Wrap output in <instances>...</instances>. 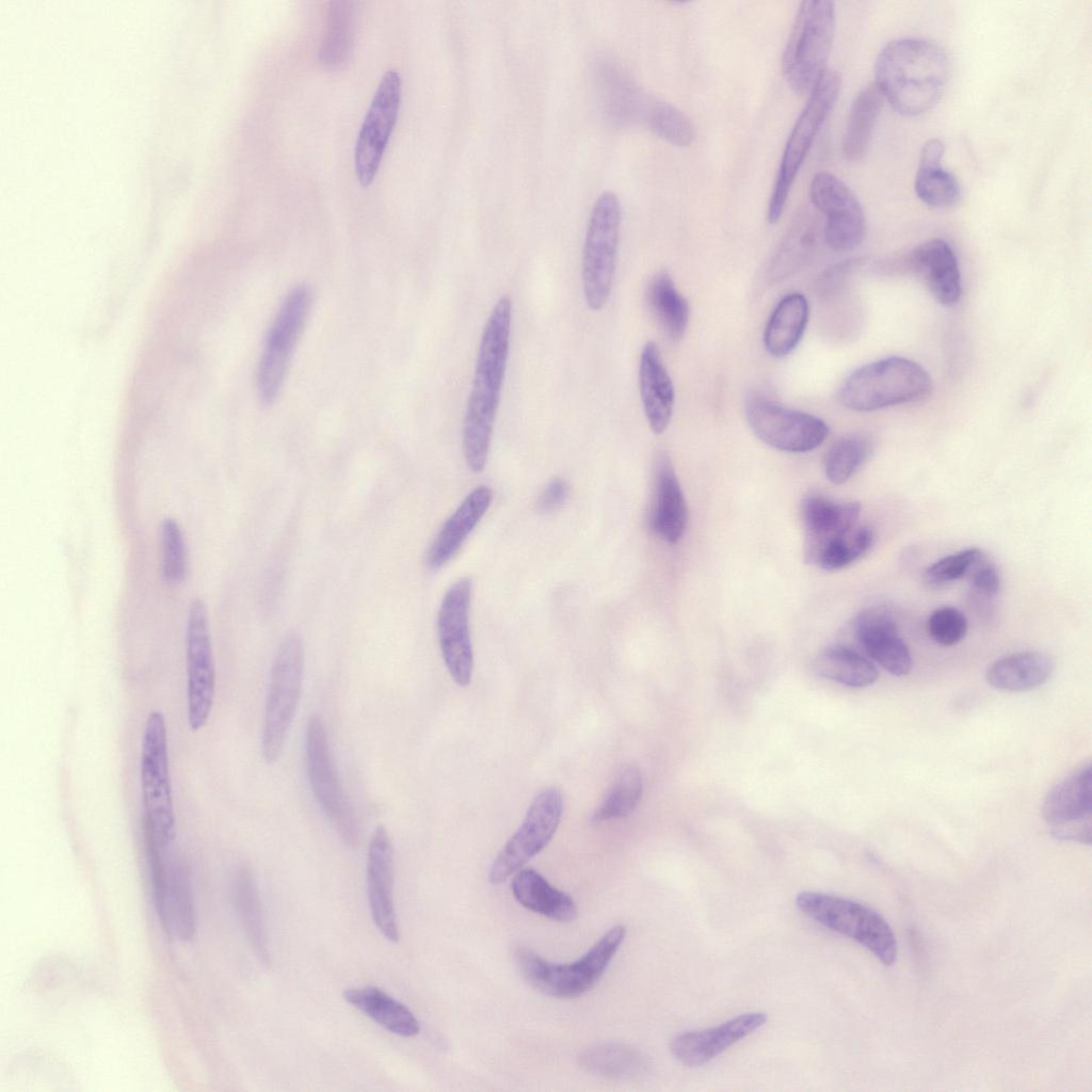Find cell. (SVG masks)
<instances>
[{
	"label": "cell",
	"mask_w": 1092,
	"mask_h": 1092,
	"mask_svg": "<svg viewBox=\"0 0 1092 1092\" xmlns=\"http://www.w3.org/2000/svg\"><path fill=\"white\" fill-rule=\"evenodd\" d=\"M767 1021V1013L761 1011L743 1013L716 1027L679 1033L672 1039L670 1049L684 1065L700 1066L758 1030Z\"/></svg>",
	"instance_id": "cell-21"
},
{
	"label": "cell",
	"mask_w": 1092,
	"mask_h": 1092,
	"mask_svg": "<svg viewBox=\"0 0 1092 1092\" xmlns=\"http://www.w3.org/2000/svg\"><path fill=\"white\" fill-rule=\"evenodd\" d=\"M578 1060L588 1073L609 1079L632 1078L647 1066L645 1057L638 1049L616 1042L589 1046L580 1053Z\"/></svg>",
	"instance_id": "cell-38"
},
{
	"label": "cell",
	"mask_w": 1092,
	"mask_h": 1092,
	"mask_svg": "<svg viewBox=\"0 0 1092 1092\" xmlns=\"http://www.w3.org/2000/svg\"><path fill=\"white\" fill-rule=\"evenodd\" d=\"M873 542L874 534L869 527L854 526L823 549L816 565L826 571L846 567L864 556Z\"/></svg>",
	"instance_id": "cell-44"
},
{
	"label": "cell",
	"mask_w": 1092,
	"mask_h": 1092,
	"mask_svg": "<svg viewBox=\"0 0 1092 1092\" xmlns=\"http://www.w3.org/2000/svg\"><path fill=\"white\" fill-rule=\"evenodd\" d=\"M835 28L833 1L801 2L782 57L784 79L796 94L810 93L826 69Z\"/></svg>",
	"instance_id": "cell-4"
},
{
	"label": "cell",
	"mask_w": 1092,
	"mask_h": 1092,
	"mask_svg": "<svg viewBox=\"0 0 1092 1092\" xmlns=\"http://www.w3.org/2000/svg\"><path fill=\"white\" fill-rule=\"evenodd\" d=\"M813 668L822 677L854 688L872 685L879 676L873 662L846 645L823 648L816 656Z\"/></svg>",
	"instance_id": "cell-37"
},
{
	"label": "cell",
	"mask_w": 1092,
	"mask_h": 1092,
	"mask_svg": "<svg viewBox=\"0 0 1092 1092\" xmlns=\"http://www.w3.org/2000/svg\"><path fill=\"white\" fill-rule=\"evenodd\" d=\"M687 519L686 500L671 459L660 451L654 462L651 529L664 542L675 544L685 533Z\"/></svg>",
	"instance_id": "cell-24"
},
{
	"label": "cell",
	"mask_w": 1092,
	"mask_h": 1092,
	"mask_svg": "<svg viewBox=\"0 0 1092 1092\" xmlns=\"http://www.w3.org/2000/svg\"><path fill=\"white\" fill-rule=\"evenodd\" d=\"M143 831L166 849L176 837V816L168 762L164 714L152 710L146 720L141 745Z\"/></svg>",
	"instance_id": "cell-6"
},
{
	"label": "cell",
	"mask_w": 1092,
	"mask_h": 1092,
	"mask_svg": "<svg viewBox=\"0 0 1092 1092\" xmlns=\"http://www.w3.org/2000/svg\"><path fill=\"white\" fill-rule=\"evenodd\" d=\"M797 908L821 926L854 940L884 965L897 958V941L888 922L871 908L857 901L820 892H801Z\"/></svg>",
	"instance_id": "cell-7"
},
{
	"label": "cell",
	"mask_w": 1092,
	"mask_h": 1092,
	"mask_svg": "<svg viewBox=\"0 0 1092 1092\" xmlns=\"http://www.w3.org/2000/svg\"><path fill=\"white\" fill-rule=\"evenodd\" d=\"M343 998L389 1032L412 1038L419 1033L420 1025L414 1013L382 989L367 985L343 991Z\"/></svg>",
	"instance_id": "cell-31"
},
{
	"label": "cell",
	"mask_w": 1092,
	"mask_h": 1092,
	"mask_svg": "<svg viewBox=\"0 0 1092 1092\" xmlns=\"http://www.w3.org/2000/svg\"><path fill=\"white\" fill-rule=\"evenodd\" d=\"M160 573L168 585L182 583L188 574V552L184 533L173 517H164L159 526Z\"/></svg>",
	"instance_id": "cell-42"
},
{
	"label": "cell",
	"mask_w": 1092,
	"mask_h": 1092,
	"mask_svg": "<svg viewBox=\"0 0 1092 1092\" xmlns=\"http://www.w3.org/2000/svg\"><path fill=\"white\" fill-rule=\"evenodd\" d=\"M355 32L353 2L328 3L325 33L319 48V59L327 68H338L349 60Z\"/></svg>",
	"instance_id": "cell-39"
},
{
	"label": "cell",
	"mask_w": 1092,
	"mask_h": 1092,
	"mask_svg": "<svg viewBox=\"0 0 1092 1092\" xmlns=\"http://www.w3.org/2000/svg\"><path fill=\"white\" fill-rule=\"evenodd\" d=\"M187 718L197 732L210 717L215 695V667L206 605L194 599L186 617Z\"/></svg>",
	"instance_id": "cell-14"
},
{
	"label": "cell",
	"mask_w": 1092,
	"mask_h": 1092,
	"mask_svg": "<svg viewBox=\"0 0 1092 1092\" xmlns=\"http://www.w3.org/2000/svg\"><path fill=\"white\" fill-rule=\"evenodd\" d=\"M304 665L302 639L294 633L287 636L272 663L266 701L261 752L268 762H274L283 752L301 700Z\"/></svg>",
	"instance_id": "cell-9"
},
{
	"label": "cell",
	"mask_w": 1092,
	"mask_h": 1092,
	"mask_svg": "<svg viewBox=\"0 0 1092 1092\" xmlns=\"http://www.w3.org/2000/svg\"><path fill=\"white\" fill-rule=\"evenodd\" d=\"M563 813L559 788L540 792L530 804L518 830L499 852L489 870V881L499 884L541 852L553 837Z\"/></svg>",
	"instance_id": "cell-15"
},
{
	"label": "cell",
	"mask_w": 1092,
	"mask_h": 1092,
	"mask_svg": "<svg viewBox=\"0 0 1092 1092\" xmlns=\"http://www.w3.org/2000/svg\"><path fill=\"white\" fill-rule=\"evenodd\" d=\"M493 499L486 485L473 488L445 521L427 553V565L436 571L446 565L488 510Z\"/></svg>",
	"instance_id": "cell-27"
},
{
	"label": "cell",
	"mask_w": 1092,
	"mask_h": 1092,
	"mask_svg": "<svg viewBox=\"0 0 1092 1092\" xmlns=\"http://www.w3.org/2000/svg\"><path fill=\"white\" fill-rule=\"evenodd\" d=\"M639 387L649 428L655 434H662L672 419L675 391L661 352L654 341H647L640 355Z\"/></svg>",
	"instance_id": "cell-26"
},
{
	"label": "cell",
	"mask_w": 1092,
	"mask_h": 1092,
	"mask_svg": "<svg viewBox=\"0 0 1092 1092\" xmlns=\"http://www.w3.org/2000/svg\"><path fill=\"white\" fill-rule=\"evenodd\" d=\"M157 914L170 936L191 941L196 931L190 870L181 861L167 863V877Z\"/></svg>",
	"instance_id": "cell-28"
},
{
	"label": "cell",
	"mask_w": 1092,
	"mask_h": 1092,
	"mask_svg": "<svg viewBox=\"0 0 1092 1092\" xmlns=\"http://www.w3.org/2000/svg\"><path fill=\"white\" fill-rule=\"evenodd\" d=\"M569 492V485L564 479H551L536 499V510L543 514L556 512L567 501Z\"/></svg>",
	"instance_id": "cell-48"
},
{
	"label": "cell",
	"mask_w": 1092,
	"mask_h": 1092,
	"mask_svg": "<svg viewBox=\"0 0 1092 1092\" xmlns=\"http://www.w3.org/2000/svg\"><path fill=\"white\" fill-rule=\"evenodd\" d=\"M745 417L761 441L785 452L812 451L829 435V427L821 418L787 407L759 392L746 397Z\"/></svg>",
	"instance_id": "cell-13"
},
{
	"label": "cell",
	"mask_w": 1092,
	"mask_h": 1092,
	"mask_svg": "<svg viewBox=\"0 0 1092 1092\" xmlns=\"http://www.w3.org/2000/svg\"><path fill=\"white\" fill-rule=\"evenodd\" d=\"M1053 672L1051 658L1042 652L1028 651L1001 657L985 672L986 682L1009 692H1022L1045 684Z\"/></svg>",
	"instance_id": "cell-29"
},
{
	"label": "cell",
	"mask_w": 1092,
	"mask_h": 1092,
	"mask_svg": "<svg viewBox=\"0 0 1092 1092\" xmlns=\"http://www.w3.org/2000/svg\"><path fill=\"white\" fill-rule=\"evenodd\" d=\"M884 100L876 83L866 85L855 96L841 141V152L847 161H858L868 151Z\"/></svg>",
	"instance_id": "cell-34"
},
{
	"label": "cell",
	"mask_w": 1092,
	"mask_h": 1092,
	"mask_svg": "<svg viewBox=\"0 0 1092 1092\" xmlns=\"http://www.w3.org/2000/svg\"><path fill=\"white\" fill-rule=\"evenodd\" d=\"M645 126L658 138L674 146L687 147L694 140V127L688 116L658 98L653 101Z\"/></svg>",
	"instance_id": "cell-43"
},
{
	"label": "cell",
	"mask_w": 1092,
	"mask_h": 1092,
	"mask_svg": "<svg viewBox=\"0 0 1092 1092\" xmlns=\"http://www.w3.org/2000/svg\"><path fill=\"white\" fill-rule=\"evenodd\" d=\"M968 574L974 606L979 609L989 608L1000 589V576L996 566L982 556Z\"/></svg>",
	"instance_id": "cell-47"
},
{
	"label": "cell",
	"mask_w": 1092,
	"mask_h": 1092,
	"mask_svg": "<svg viewBox=\"0 0 1092 1092\" xmlns=\"http://www.w3.org/2000/svg\"><path fill=\"white\" fill-rule=\"evenodd\" d=\"M944 144L928 140L921 147L915 178V192L920 200L935 208H948L961 198L958 179L942 165Z\"/></svg>",
	"instance_id": "cell-32"
},
{
	"label": "cell",
	"mask_w": 1092,
	"mask_h": 1092,
	"mask_svg": "<svg viewBox=\"0 0 1092 1092\" xmlns=\"http://www.w3.org/2000/svg\"><path fill=\"white\" fill-rule=\"evenodd\" d=\"M840 87L839 73L835 69H825L810 91L783 150L768 203L767 219L770 224H776L782 218L794 179L821 126L833 110Z\"/></svg>",
	"instance_id": "cell-8"
},
{
	"label": "cell",
	"mask_w": 1092,
	"mask_h": 1092,
	"mask_svg": "<svg viewBox=\"0 0 1092 1092\" xmlns=\"http://www.w3.org/2000/svg\"><path fill=\"white\" fill-rule=\"evenodd\" d=\"M853 631L863 651L884 670L895 676L910 673L911 653L887 610L880 607L863 609L854 619Z\"/></svg>",
	"instance_id": "cell-22"
},
{
	"label": "cell",
	"mask_w": 1092,
	"mask_h": 1092,
	"mask_svg": "<svg viewBox=\"0 0 1092 1092\" xmlns=\"http://www.w3.org/2000/svg\"><path fill=\"white\" fill-rule=\"evenodd\" d=\"M872 449V440L864 434H851L837 439L824 457L828 479L834 484L845 483L867 461Z\"/></svg>",
	"instance_id": "cell-41"
},
{
	"label": "cell",
	"mask_w": 1092,
	"mask_h": 1092,
	"mask_svg": "<svg viewBox=\"0 0 1092 1092\" xmlns=\"http://www.w3.org/2000/svg\"><path fill=\"white\" fill-rule=\"evenodd\" d=\"M645 296L653 317L665 335L672 340L680 339L688 326L690 308L671 275L665 271L655 274Z\"/></svg>",
	"instance_id": "cell-36"
},
{
	"label": "cell",
	"mask_w": 1092,
	"mask_h": 1092,
	"mask_svg": "<svg viewBox=\"0 0 1092 1092\" xmlns=\"http://www.w3.org/2000/svg\"><path fill=\"white\" fill-rule=\"evenodd\" d=\"M808 319L807 299L799 292L785 295L772 310L764 331L767 352L777 358L789 355L803 338Z\"/></svg>",
	"instance_id": "cell-30"
},
{
	"label": "cell",
	"mask_w": 1092,
	"mask_h": 1092,
	"mask_svg": "<svg viewBox=\"0 0 1092 1092\" xmlns=\"http://www.w3.org/2000/svg\"><path fill=\"white\" fill-rule=\"evenodd\" d=\"M512 893L524 908L551 920L569 922L577 916L574 900L533 869H523L515 874Z\"/></svg>",
	"instance_id": "cell-33"
},
{
	"label": "cell",
	"mask_w": 1092,
	"mask_h": 1092,
	"mask_svg": "<svg viewBox=\"0 0 1092 1092\" xmlns=\"http://www.w3.org/2000/svg\"><path fill=\"white\" fill-rule=\"evenodd\" d=\"M470 599L471 580L461 578L447 590L437 616L443 659L451 678L462 687L470 682L473 668L469 632Z\"/></svg>",
	"instance_id": "cell-19"
},
{
	"label": "cell",
	"mask_w": 1092,
	"mask_h": 1092,
	"mask_svg": "<svg viewBox=\"0 0 1092 1092\" xmlns=\"http://www.w3.org/2000/svg\"><path fill=\"white\" fill-rule=\"evenodd\" d=\"M931 390V378L920 365L904 357L889 356L850 373L838 396L850 411L873 412L922 400Z\"/></svg>",
	"instance_id": "cell-3"
},
{
	"label": "cell",
	"mask_w": 1092,
	"mask_h": 1092,
	"mask_svg": "<svg viewBox=\"0 0 1092 1092\" xmlns=\"http://www.w3.org/2000/svg\"><path fill=\"white\" fill-rule=\"evenodd\" d=\"M982 556L978 548H967L946 556L926 569L925 578L932 585L952 582L968 574Z\"/></svg>",
	"instance_id": "cell-45"
},
{
	"label": "cell",
	"mask_w": 1092,
	"mask_h": 1092,
	"mask_svg": "<svg viewBox=\"0 0 1092 1092\" xmlns=\"http://www.w3.org/2000/svg\"><path fill=\"white\" fill-rule=\"evenodd\" d=\"M643 791L642 775L638 767L624 766L609 788L603 802L592 816L594 823L620 819L631 814Z\"/></svg>",
	"instance_id": "cell-40"
},
{
	"label": "cell",
	"mask_w": 1092,
	"mask_h": 1092,
	"mask_svg": "<svg viewBox=\"0 0 1092 1092\" xmlns=\"http://www.w3.org/2000/svg\"><path fill=\"white\" fill-rule=\"evenodd\" d=\"M512 302L502 295L485 323L463 421L464 457L473 472L485 467L500 400L509 350Z\"/></svg>",
	"instance_id": "cell-1"
},
{
	"label": "cell",
	"mask_w": 1092,
	"mask_h": 1092,
	"mask_svg": "<svg viewBox=\"0 0 1092 1092\" xmlns=\"http://www.w3.org/2000/svg\"><path fill=\"white\" fill-rule=\"evenodd\" d=\"M401 91L399 73L387 70L378 85L355 143L354 166L363 187L372 183L378 174L397 122Z\"/></svg>",
	"instance_id": "cell-16"
},
{
	"label": "cell",
	"mask_w": 1092,
	"mask_h": 1092,
	"mask_svg": "<svg viewBox=\"0 0 1092 1092\" xmlns=\"http://www.w3.org/2000/svg\"><path fill=\"white\" fill-rule=\"evenodd\" d=\"M905 263L921 277L938 303L951 306L959 302L960 268L954 251L945 240L932 239L919 244L908 255Z\"/></svg>",
	"instance_id": "cell-25"
},
{
	"label": "cell",
	"mask_w": 1092,
	"mask_h": 1092,
	"mask_svg": "<svg viewBox=\"0 0 1092 1092\" xmlns=\"http://www.w3.org/2000/svg\"><path fill=\"white\" fill-rule=\"evenodd\" d=\"M861 505L855 501L834 502L820 495H808L801 502L805 532L804 557L816 564L823 549L856 526Z\"/></svg>",
	"instance_id": "cell-23"
},
{
	"label": "cell",
	"mask_w": 1092,
	"mask_h": 1092,
	"mask_svg": "<svg viewBox=\"0 0 1092 1092\" xmlns=\"http://www.w3.org/2000/svg\"><path fill=\"white\" fill-rule=\"evenodd\" d=\"M235 906L245 937L258 960L271 964L268 933L258 886L251 869L242 867L234 883Z\"/></svg>",
	"instance_id": "cell-35"
},
{
	"label": "cell",
	"mask_w": 1092,
	"mask_h": 1092,
	"mask_svg": "<svg viewBox=\"0 0 1092 1092\" xmlns=\"http://www.w3.org/2000/svg\"><path fill=\"white\" fill-rule=\"evenodd\" d=\"M1091 764L1085 762L1047 792L1042 815L1057 839L1091 842Z\"/></svg>",
	"instance_id": "cell-18"
},
{
	"label": "cell",
	"mask_w": 1092,
	"mask_h": 1092,
	"mask_svg": "<svg viewBox=\"0 0 1092 1092\" xmlns=\"http://www.w3.org/2000/svg\"><path fill=\"white\" fill-rule=\"evenodd\" d=\"M809 198L816 210L825 216L823 239L831 250L847 252L863 242L864 211L844 181L826 172L817 173L810 181Z\"/></svg>",
	"instance_id": "cell-17"
},
{
	"label": "cell",
	"mask_w": 1092,
	"mask_h": 1092,
	"mask_svg": "<svg viewBox=\"0 0 1092 1092\" xmlns=\"http://www.w3.org/2000/svg\"><path fill=\"white\" fill-rule=\"evenodd\" d=\"M620 226L619 198L612 192H604L592 209L582 252L583 293L593 311L603 309L610 296Z\"/></svg>",
	"instance_id": "cell-12"
},
{
	"label": "cell",
	"mask_w": 1092,
	"mask_h": 1092,
	"mask_svg": "<svg viewBox=\"0 0 1092 1092\" xmlns=\"http://www.w3.org/2000/svg\"><path fill=\"white\" fill-rule=\"evenodd\" d=\"M927 630L935 643L942 646H951L965 637L967 620L957 608L941 607L930 614Z\"/></svg>",
	"instance_id": "cell-46"
},
{
	"label": "cell",
	"mask_w": 1092,
	"mask_h": 1092,
	"mask_svg": "<svg viewBox=\"0 0 1092 1092\" xmlns=\"http://www.w3.org/2000/svg\"><path fill=\"white\" fill-rule=\"evenodd\" d=\"M305 761L319 806L343 842L356 847L360 839L359 823L332 757L325 725L318 716H311L306 725Z\"/></svg>",
	"instance_id": "cell-11"
},
{
	"label": "cell",
	"mask_w": 1092,
	"mask_h": 1092,
	"mask_svg": "<svg viewBox=\"0 0 1092 1092\" xmlns=\"http://www.w3.org/2000/svg\"><path fill=\"white\" fill-rule=\"evenodd\" d=\"M367 895L373 922L382 935L392 943L400 938L395 905V851L390 835L376 826L367 853Z\"/></svg>",
	"instance_id": "cell-20"
},
{
	"label": "cell",
	"mask_w": 1092,
	"mask_h": 1092,
	"mask_svg": "<svg viewBox=\"0 0 1092 1092\" xmlns=\"http://www.w3.org/2000/svg\"><path fill=\"white\" fill-rule=\"evenodd\" d=\"M949 75L946 52L921 38L889 42L874 64L876 85L892 108L905 116L933 108L943 96Z\"/></svg>",
	"instance_id": "cell-2"
},
{
	"label": "cell",
	"mask_w": 1092,
	"mask_h": 1092,
	"mask_svg": "<svg viewBox=\"0 0 1092 1092\" xmlns=\"http://www.w3.org/2000/svg\"><path fill=\"white\" fill-rule=\"evenodd\" d=\"M626 928L612 927L581 958L567 963H551L531 949L514 952L523 978L535 990L557 998H573L588 992L603 976L624 942Z\"/></svg>",
	"instance_id": "cell-5"
},
{
	"label": "cell",
	"mask_w": 1092,
	"mask_h": 1092,
	"mask_svg": "<svg viewBox=\"0 0 1092 1092\" xmlns=\"http://www.w3.org/2000/svg\"><path fill=\"white\" fill-rule=\"evenodd\" d=\"M312 304L310 288L293 287L282 302L269 328L255 375L261 404L272 405L284 385L293 351L301 338Z\"/></svg>",
	"instance_id": "cell-10"
}]
</instances>
